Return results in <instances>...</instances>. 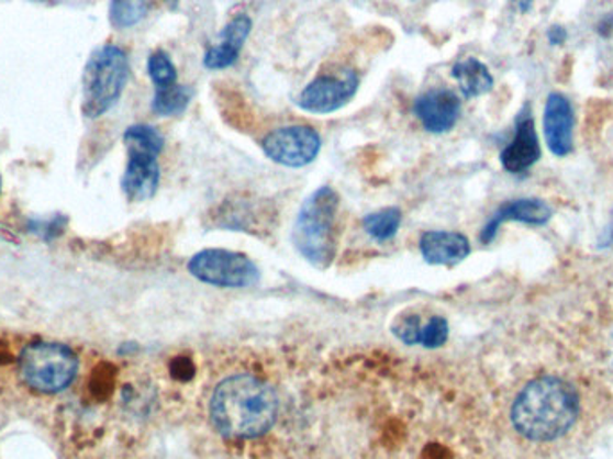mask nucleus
Returning a JSON list of instances; mask_svg holds the SVG:
<instances>
[{"mask_svg": "<svg viewBox=\"0 0 613 459\" xmlns=\"http://www.w3.org/2000/svg\"><path fill=\"white\" fill-rule=\"evenodd\" d=\"M394 336L399 337L400 342L409 347L413 345H419L420 333H422V320L420 316H414V314H409V316H400L397 322L393 323Z\"/></svg>", "mask_w": 613, "mask_h": 459, "instance_id": "obj_25", "label": "nucleus"}, {"mask_svg": "<svg viewBox=\"0 0 613 459\" xmlns=\"http://www.w3.org/2000/svg\"><path fill=\"white\" fill-rule=\"evenodd\" d=\"M13 361H15V354L4 339H0V368L8 367Z\"/></svg>", "mask_w": 613, "mask_h": 459, "instance_id": "obj_27", "label": "nucleus"}, {"mask_svg": "<svg viewBox=\"0 0 613 459\" xmlns=\"http://www.w3.org/2000/svg\"><path fill=\"white\" fill-rule=\"evenodd\" d=\"M278 416V396L258 377L232 376L215 388L210 418L220 435L232 440H252L266 435Z\"/></svg>", "mask_w": 613, "mask_h": 459, "instance_id": "obj_1", "label": "nucleus"}, {"mask_svg": "<svg viewBox=\"0 0 613 459\" xmlns=\"http://www.w3.org/2000/svg\"><path fill=\"white\" fill-rule=\"evenodd\" d=\"M575 112L569 99L561 93H550L545 103L544 135L549 152L555 157H567L575 147Z\"/></svg>", "mask_w": 613, "mask_h": 459, "instance_id": "obj_11", "label": "nucleus"}, {"mask_svg": "<svg viewBox=\"0 0 613 459\" xmlns=\"http://www.w3.org/2000/svg\"><path fill=\"white\" fill-rule=\"evenodd\" d=\"M547 38H549V42L553 45L565 44V40H567V31H565L564 27H560V25H553L549 33H547Z\"/></svg>", "mask_w": 613, "mask_h": 459, "instance_id": "obj_28", "label": "nucleus"}, {"mask_svg": "<svg viewBox=\"0 0 613 459\" xmlns=\"http://www.w3.org/2000/svg\"><path fill=\"white\" fill-rule=\"evenodd\" d=\"M130 78V61L118 45H104L88 59L83 74V115L98 119L121 99Z\"/></svg>", "mask_w": 613, "mask_h": 459, "instance_id": "obj_4", "label": "nucleus"}, {"mask_svg": "<svg viewBox=\"0 0 613 459\" xmlns=\"http://www.w3.org/2000/svg\"><path fill=\"white\" fill-rule=\"evenodd\" d=\"M400 225H402V211L399 206H386V209L365 215V220H363V228L366 234L377 243L393 239Z\"/></svg>", "mask_w": 613, "mask_h": 459, "instance_id": "obj_19", "label": "nucleus"}, {"mask_svg": "<svg viewBox=\"0 0 613 459\" xmlns=\"http://www.w3.org/2000/svg\"><path fill=\"white\" fill-rule=\"evenodd\" d=\"M147 74L152 78L155 89H166L170 85L178 83V70L169 54L164 51H156L147 59Z\"/></svg>", "mask_w": 613, "mask_h": 459, "instance_id": "obj_22", "label": "nucleus"}, {"mask_svg": "<svg viewBox=\"0 0 613 459\" xmlns=\"http://www.w3.org/2000/svg\"><path fill=\"white\" fill-rule=\"evenodd\" d=\"M124 144H126L127 152L152 153V155L160 157L166 141L156 127L149 126V124H135V126L127 127L124 133Z\"/></svg>", "mask_w": 613, "mask_h": 459, "instance_id": "obj_20", "label": "nucleus"}, {"mask_svg": "<svg viewBox=\"0 0 613 459\" xmlns=\"http://www.w3.org/2000/svg\"><path fill=\"white\" fill-rule=\"evenodd\" d=\"M192 89L187 85H170L166 89H155L153 96V112L160 117H178L183 115L192 101Z\"/></svg>", "mask_w": 613, "mask_h": 459, "instance_id": "obj_18", "label": "nucleus"}, {"mask_svg": "<svg viewBox=\"0 0 613 459\" xmlns=\"http://www.w3.org/2000/svg\"><path fill=\"white\" fill-rule=\"evenodd\" d=\"M78 356L62 343H31L19 357V371L25 387L54 395L67 390L78 376Z\"/></svg>", "mask_w": 613, "mask_h": 459, "instance_id": "obj_5", "label": "nucleus"}, {"mask_svg": "<svg viewBox=\"0 0 613 459\" xmlns=\"http://www.w3.org/2000/svg\"><path fill=\"white\" fill-rule=\"evenodd\" d=\"M612 239H613V234H612Z\"/></svg>", "mask_w": 613, "mask_h": 459, "instance_id": "obj_32", "label": "nucleus"}, {"mask_svg": "<svg viewBox=\"0 0 613 459\" xmlns=\"http://www.w3.org/2000/svg\"><path fill=\"white\" fill-rule=\"evenodd\" d=\"M448 323L442 316H433L425 325H422L420 343L425 348H439L447 343Z\"/></svg>", "mask_w": 613, "mask_h": 459, "instance_id": "obj_24", "label": "nucleus"}, {"mask_svg": "<svg viewBox=\"0 0 613 459\" xmlns=\"http://www.w3.org/2000/svg\"><path fill=\"white\" fill-rule=\"evenodd\" d=\"M513 4L519 8L521 13H526V11L531 10V5H533V0H513Z\"/></svg>", "mask_w": 613, "mask_h": 459, "instance_id": "obj_29", "label": "nucleus"}, {"mask_svg": "<svg viewBox=\"0 0 613 459\" xmlns=\"http://www.w3.org/2000/svg\"><path fill=\"white\" fill-rule=\"evenodd\" d=\"M187 269L194 279L215 288H254L260 282V271L254 260L230 249H201L190 257Z\"/></svg>", "mask_w": 613, "mask_h": 459, "instance_id": "obj_6", "label": "nucleus"}, {"mask_svg": "<svg viewBox=\"0 0 613 459\" xmlns=\"http://www.w3.org/2000/svg\"><path fill=\"white\" fill-rule=\"evenodd\" d=\"M161 2H164L169 10H176V8L180 5V0H161Z\"/></svg>", "mask_w": 613, "mask_h": 459, "instance_id": "obj_30", "label": "nucleus"}, {"mask_svg": "<svg viewBox=\"0 0 613 459\" xmlns=\"http://www.w3.org/2000/svg\"><path fill=\"white\" fill-rule=\"evenodd\" d=\"M553 211L550 206L542 200H515L508 201L504 205L492 215V220L488 221V225L482 228L481 240L484 245H490L495 239L497 232L508 221H519L526 225H544L550 220Z\"/></svg>", "mask_w": 613, "mask_h": 459, "instance_id": "obj_16", "label": "nucleus"}, {"mask_svg": "<svg viewBox=\"0 0 613 459\" xmlns=\"http://www.w3.org/2000/svg\"><path fill=\"white\" fill-rule=\"evenodd\" d=\"M453 78L458 81L459 90L467 99L479 98L484 93L492 92L493 76L487 65L476 58L459 59L454 64Z\"/></svg>", "mask_w": 613, "mask_h": 459, "instance_id": "obj_17", "label": "nucleus"}, {"mask_svg": "<svg viewBox=\"0 0 613 459\" xmlns=\"http://www.w3.org/2000/svg\"><path fill=\"white\" fill-rule=\"evenodd\" d=\"M170 371H172L175 379H180V381H186V373L189 376V379L194 376V373H192L194 368H192V365H190L189 359H186V357H176L172 365H170Z\"/></svg>", "mask_w": 613, "mask_h": 459, "instance_id": "obj_26", "label": "nucleus"}, {"mask_svg": "<svg viewBox=\"0 0 613 459\" xmlns=\"http://www.w3.org/2000/svg\"><path fill=\"white\" fill-rule=\"evenodd\" d=\"M413 112L425 132L442 135L456 126L461 115V101L448 89H433L414 99Z\"/></svg>", "mask_w": 613, "mask_h": 459, "instance_id": "obj_10", "label": "nucleus"}, {"mask_svg": "<svg viewBox=\"0 0 613 459\" xmlns=\"http://www.w3.org/2000/svg\"><path fill=\"white\" fill-rule=\"evenodd\" d=\"M542 147L536 137L535 121L531 117V110L516 119L515 137L501 153V164L511 175H521L540 160Z\"/></svg>", "mask_w": 613, "mask_h": 459, "instance_id": "obj_12", "label": "nucleus"}, {"mask_svg": "<svg viewBox=\"0 0 613 459\" xmlns=\"http://www.w3.org/2000/svg\"><path fill=\"white\" fill-rule=\"evenodd\" d=\"M470 240L458 232L428 229L420 237V254L427 265L454 266L470 255Z\"/></svg>", "mask_w": 613, "mask_h": 459, "instance_id": "obj_14", "label": "nucleus"}, {"mask_svg": "<svg viewBox=\"0 0 613 459\" xmlns=\"http://www.w3.org/2000/svg\"><path fill=\"white\" fill-rule=\"evenodd\" d=\"M263 152L278 166L300 169L316 160L322 152V137L305 124L277 127L264 137Z\"/></svg>", "mask_w": 613, "mask_h": 459, "instance_id": "obj_8", "label": "nucleus"}, {"mask_svg": "<svg viewBox=\"0 0 613 459\" xmlns=\"http://www.w3.org/2000/svg\"><path fill=\"white\" fill-rule=\"evenodd\" d=\"M578 411V395L570 384L558 377H540L516 396L511 422L527 440L553 441L575 425Z\"/></svg>", "mask_w": 613, "mask_h": 459, "instance_id": "obj_2", "label": "nucleus"}, {"mask_svg": "<svg viewBox=\"0 0 613 459\" xmlns=\"http://www.w3.org/2000/svg\"><path fill=\"white\" fill-rule=\"evenodd\" d=\"M254 22L248 15H237L230 20L221 31L220 45L210 47L203 56L204 69L223 70L229 69L238 59V54L243 51L244 42L252 33Z\"/></svg>", "mask_w": 613, "mask_h": 459, "instance_id": "obj_15", "label": "nucleus"}, {"mask_svg": "<svg viewBox=\"0 0 613 459\" xmlns=\"http://www.w3.org/2000/svg\"><path fill=\"white\" fill-rule=\"evenodd\" d=\"M113 384H115V373H113L112 365L101 362L88 379V393L96 401H104L112 395Z\"/></svg>", "mask_w": 613, "mask_h": 459, "instance_id": "obj_23", "label": "nucleus"}, {"mask_svg": "<svg viewBox=\"0 0 613 459\" xmlns=\"http://www.w3.org/2000/svg\"><path fill=\"white\" fill-rule=\"evenodd\" d=\"M339 194L323 186L312 192L298 212L292 226V245L314 268L326 269L337 254Z\"/></svg>", "mask_w": 613, "mask_h": 459, "instance_id": "obj_3", "label": "nucleus"}, {"mask_svg": "<svg viewBox=\"0 0 613 459\" xmlns=\"http://www.w3.org/2000/svg\"><path fill=\"white\" fill-rule=\"evenodd\" d=\"M152 8V0H112L110 22L118 30H127L141 24Z\"/></svg>", "mask_w": 613, "mask_h": 459, "instance_id": "obj_21", "label": "nucleus"}, {"mask_svg": "<svg viewBox=\"0 0 613 459\" xmlns=\"http://www.w3.org/2000/svg\"><path fill=\"white\" fill-rule=\"evenodd\" d=\"M33 2H45V0H33Z\"/></svg>", "mask_w": 613, "mask_h": 459, "instance_id": "obj_31", "label": "nucleus"}, {"mask_svg": "<svg viewBox=\"0 0 613 459\" xmlns=\"http://www.w3.org/2000/svg\"><path fill=\"white\" fill-rule=\"evenodd\" d=\"M160 186L158 157L152 153L127 152V166L121 187L127 200L141 203L152 200Z\"/></svg>", "mask_w": 613, "mask_h": 459, "instance_id": "obj_13", "label": "nucleus"}, {"mask_svg": "<svg viewBox=\"0 0 613 459\" xmlns=\"http://www.w3.org/2000/svg\"><path fill=\"white\" fill-rule=\"evenodd\" d=\"M359 74L343 69L336 74H320L298 98V107L314 115H328L350 103L359 90Z\"/></svg>", "mask_w": 613, "mask_h": 459, "instance_id": "obj_9", "label": "nucleus"}, {"mask_svg": "<svg viewBox=\"0 0 613 459\" xmlns=\"http://www.w3.org/2000/svg\"><path fill=\"white\" fill-rule=\"evenodd\" d=\"M277 211L269 201L254 194H232L221 201L209 214V225L214 228L244 232L266 237L275 228Z\"/></svg>", "mask_w": 613, "mask_h": 459, "instance_id": "obj_7", "label": "nucleus"}]
</instances>
